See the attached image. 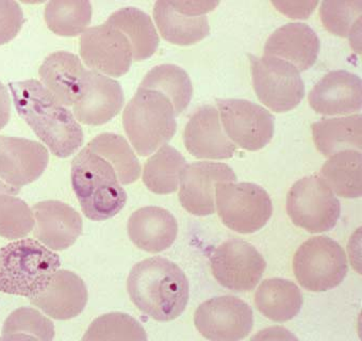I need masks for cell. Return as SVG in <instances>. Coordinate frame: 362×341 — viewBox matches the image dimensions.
<instances>
[{"label": "cell", "instance_id": "5b68a950", "mask_svg": "<svg viewBox=\"0 0 362 341\" xmlns=\"http://www.w3.org/2000/svg\"><path fill=\"white\" fill-rule=\"evenodd\" d=\"M123 125L134 151L146 157L172 140L177 130L176 115L161 92L139 88L125 107Z\"/></svg>", "mask_w": 362, "mask_h": 341}, {"label": "cell", "instance_id": "f35d334b", "mask_svg": "<svg viewBox=\"0 0 362 341\" xmlns=\"http://www.w3.org/2000/svg\"><path fill=\"white\" fill-rule=\"evenodd\" d=\"M170 5L174 8L175 11L182 16H204L208 12L214 11L220 3L218 1H170Z\"/></svg>", "mask_w": 362, "mask_h": 341}, {"label": "cell", "instance_id": "8d00e7d4", "mask_svg": "<svg viewBox=\"0 0 362 341\" xmlns=\"http://www.w3.org/2000/svg\"><path fill=\"white\" fill-rule=\"evenodd\" d=\"M24 23V13L16 1L0 0V45L11 42Z\"/></svg>", "mask_w": 362, "mask_h": 341}, {"label": "cell", "instance_id": "4316f807", "mask_svg": "<svg viewBox=\"0 0 362 341\" xmlns=\"http://www.w3.org/2000/svg\"><path fill=\"white\" fill-rule=\"evenodd\" d=\"M106 24L119 29L127 37L134 61L151 58L159 47V35L151 16L138 8H123L115 12Z\"/></svg>", "mask_w": 362, "mask_h": 341}, {"label": "cell", "instance_id": "836d02e7", "mask_svg": "<svg viewBox=\"0 0 362 341\" xmlns=\"http://www.w3.org/2000/svg\"><path fill=\"white\" fill-rule=\"evenodd\" d=\"M54 325L52 320L31 307H22L14 311L4 324L1 339H39L52 340L54 338Z\"/></svg>", "mask_w": 362, "mask_h": 341}, {"label": "cell", "instance_id": "2e32d148", "mask_svg": "<svg viewBox=\"0 0 362 341\" xmlns=\"http://www.w3.org/2000/svg\"><path fill=\"white\" fill-rule=\"evenodd\" d=\"M125 98L117 80L98 71H86L81 96L73 105V115L84 125H103L117 117Z\"/></svg>", "mask_w": 362, "mask_h": 341}, {"label": "cell", "instance_id": "7402d4cb", "mask_svg": "<svg viewBox=\"0 0 362 341\" xmlns=\"http://www.w3.org/2000/svg\"><path fill=\"white\" fill-rule=\"evenodd\" d=\"M127 229L136 248L156 254L173 245L178 233V223L168 210L147 206L130 216Z\"/></svg>", "mask_w": 362, "mask_h": 341}, {"label": "cell", "instance_id": "6da1fadb", "mask_svg": "<svg viewBox=\"0 0 362 341\" xmlns=\"http://www.w3.org/2000/svg\"><path fill=\"white\" fill-rule=\"evenodd\" d=\"M9 88L18 115L54 155L67 158L83 145L79 122L41 82H10Z\"/></svg>", "mask_w": 362, "mask_h": 341}, {"label": "cell", "instance_id": "4fadbf2b", "mask_svg": "<svg viewBox=\"0 0 362 341\" xmlns=\"http://www.w3.org/2000/svg\"><path fill=\"white\" fill-rule=\"evenodd\" d=\"M80 56L92 71L108 77L125 75L134 61L127 37L106 23L90 27L82 33Z\"/></svg>", "mask_w": 362, "mask_h": 341}, {"label": "cell", "instance_id": "f1b7e54d", "mask_svg": "<svg viewBox=\"0 0 362 341\" xmlns=\"http://www.w3.org/2000/svg\"><path fill=\"white\" fill-rule=\"evenodd\" d=\"M186 158L170 145L160 147L144 166L143 183L156 195H170L178 189Z\"/></svg>", "mask_w": 362, "mask_h": 341}, {"label": "cell", "instance_id": "74e56055", "mask_svg": "<svg viewBox=\"0 0 362 341\" xmlns=\"http://www.w3.org/2000/svg\"><path fill=\"white\" fill-rule=\"evenodd\" d=\"M271 4L288 18L306 20L315 11L319 1H272Z\"/></svg>", "mask_w": 362, "mask_h": 341}, {"label": "cell", "instance_id": "4dcf8cb0", "mask_svg": "<svg viewBox=\"0 0 362 341\" xmlns=\"http://www.w3.org/2000/svg\"><path fill=\"white\" fill-rule=\"evenodd\" d=\"M86 147L113 166L121 185L132 184L140 178V162L124 137L105 132L90 140Z\"/></svg>", "mask_w": 362, "mask_h": 341}, {"label": "cell", "instance_id": "d6986e66", "mask_svg": "<svg viewBox=\"0 0 362 341\" xmlns=\"http://www.w3.org/2000/svg\"><path fill=\"white\" fill-rule=\"evenodd\" d=\"M35 237L50 250H63L75 243L83 229L77 210L60 201H44L33 207Z\"/></svg>", "mask_w": 362, "mask_h": 341}, {"label": "cell", "instance_id": "9c48e42d", "mask_svg": "<svg viewBox=\"0 0 362 341\" xmlns=\"http://www.w3.org/2000/svg\"><path fill=\"white\" fill-rule=\"evenodd\" d=\"M287 212L296 226L311 233H325L336 226L341 205L319 175H310L298 180L290 189Z\"/></svg>", "mask_w": 362, "mask_h": 341}, {"label": "cell", "instance_id": "d4e9b609", "mask_svg": "<svg viewBox=\"0 0 362 341\" xmlns=\"http://www.w3.org/2000/svg\"><path fill=\"white\" fill-rule=\"evenodd\" d=\"M153 20L165 41L179 46L199 43L209 35L207 16H187L175 11L170 1L159 0L153 6Z\"/></svg>", "mask_w": 362, "mask_h": 341}, {"label": "cell", "instance_id": "52a82bcc", "mask_svg": "<svg viewBox=\"0 0 362 341\" xmlns=\"http://www.w3.org/2000/svg\"><path fill=\"white\" fill-rule=\"evenodd\" d=\"M216 200L223 224L243 235L260 231L273 214L269 193L252 183H221L216 185Z\"/></svg>", "mask_w": 362, "mask_h": 341}, {"label": "cell", "instance_id": "8992f818", "mask_svg": "<svg viewBox=\"0 0 362 341\" xmlns=\"http://www.w3.org/2000/svg\"><path fill=\"white\" fill-rule=\"evenodd\" d=\"M293 272L298 284L308 291H328L344 281L349 272L346 255L332 238L313 237L296 250Z\"/></svg>", "mask_w": 362, "mask_h": 341}, {"label": "cell", "instance_id": "484cf974", "mask_svg": "<svg viewBox=\"0 0 362 341\" xmlns=\"http://www.w3.org/2000/svg\"><path fill=\"white\" fill-rule=\"evenodd\" d=\"M361 115L344 117H323L311 126L317 151L332 157L345 149L361 151Z\"/></svg>", "mask_w": 362, "mask_h": 341}, {"label": "cell", "instance_id": "5bb4252c", "mask_svg": "<svg viewBox=\"0 0 362 341\" xmlns=\"http://www.w3.org/2000/svg\"><path fill=\"white\" fill-rule=\"evenodd\" d=\"M230 166L218 162H194L181 174L179 201L193 216H206L216 212V188L221 183H235Z\"/></svg>", "mask_w": 362, "mask_h": 341}, {"label": "cell", "instance_id": "9a60e30c", "mask_svg": "<svg viewBox=\"0 0 362 341\" xmlns=\"http://www.w3.org/2000/svg\"><path fill=\"white\" fill-rule=\"evenodd\" d=\"M49 162L48 149L37 141L0 136V180L18 189L41 178Z\"/></svg>", "mask_w": 362, "mask_h": 341}, {"label": "cell", "instance_id": "277c9868", "mask_svg": "<svg viewBox=\"0 0 362 341\" xmlns=\"http://www.w3.org/2000/svg\"><path fill=\"white\" fill-rule=\"evenodd\" d=\"M59 255L39 240L18 239L0 248V292L33 298L60 269Z\"/></svg>", "mask_w": 362, "mask_h": 341}, {"label": "cell", "instance_id": "7a4b0ae2", "mask_svg": "<svg viewBox=\"0 0 362 341\" xmlns=\"http://www.w3.org/2000/svg\"><path fill=\"white\" fill-rule=\"evenodd\" d=\"M130 300L145 315L159 322L184 313L190 296L188 277L175 262L151 258L132 267L127 279Z\"/></svg>", "mask_w": 362, "mask_h": 341}, {"label": "cell", "instance_id": "d6a6232c", "mask_svg": "<svg viewBox=\"0 0 362 341\" xmlns=\"http://www.w3.org/2000/svg\"><path fill=\"white\" fill-rule=\"evenodd\" d=\"M82 340H147V335L140 322L132 316L110 313L94 320Z\"/></svg>", "mask_w": 362, "mask_h": 341}, {"label": "cell", "instance_id": "ac0fdd59", "mask_svg": "<svg viewBox=\"0 0 362 341\" xmlns=\"http://www.w3.org/2000/svg\"><path fill=\"white\" fill-rule=\"evenodd\" d=\"M309 105L323 115H346L362 106V83L359 76L347 71H332L324 76L308 96Z\"/></svg>", "mask_w": 362, "mask_h": 341}, {"label": "cell", "instance_id": "7c38bea8", "mask_svg": "<svg viewBox=\"0 0 362 341\" xmlns=\"http://www.w3.org/2000/svg\"><path fill=\"white\" fill-rule=\"evenodd\" d=\"M194 324L199 334L209 340H241L252 332L254 313L237 296H216L199 305Z\"/></svg>", "mask_w": 362, "mask_h": 341}, {"label": "cell", "instance_id": "cb8c5ba5", "mask_svg": "<svg viewBox=\"0 0 362 341\" xmlns=\"http://www.w3.org/2000/svg\"><path fill=\"white\" fill-rule=\"evenodd\" d=\"M257 309L272 321H290L300 313L304 304L302 291L289 279H264L255 294Z\"/></svg>", "mask_w": 362, "mask_h": 341}, {"label": "cell", "instance_id": "ba28073f", "mask_svg": "<svg viewBox=\"0 0 362 341\" xmlns=\"http://www.w3.org/2000/svg\"><path fill=\"white\" fill-rule=\"evenodd\" d=\"M252 87L259 100L277 113L296 109L305 98V83L291 63L273 56H250Z\"/></svg>", "mask_w": 362, "mask_h": 341}, {"label": "cell", "instance_id": "8fae6325", "mask_svg": "<svg viewBox=\"0 0 362 341\" xmlns=\"http://www.w3.org/2000/svg\"><path fill=\"white\" fill-rule=\"evenodd\" d=\"M225 134L235 146L256 151L274 137L275 120L264 107L246 100H218Z\"/></svg>", "mask_w": 362, "mask_h": 341}, {"label": "cell", "instance_id": "44dd1931", "mask_svg": "<svg viewBox=\"0 0 362 341\" xmlns=\"http://www.w3.org/2000/svg\"><path fill=\"white\" fill-rule=\"evenodd\" d=\"M321 50L315 31L304 23H290L269 35L264 56L277 57L305 71L315 65Z\"/></svg>", "mask_w": 362, "mask_h": 341}, {"label": "cell", "instance_id": "f546056e", "mask_svg": "<svg viewBox=\"0 0 362 341\" xmlns=\"http://www.w3.org/2000/svg\"><path fill=\"white\" fill-rule=\"evenodd\" d=\"M141 89L161 92L172 103L175 115L184 112L193 96L190 76L182 67L175 64H161L151 69L141 82Z\"/></svg>", "mask_w": 362, "mask_h": 341}, {"label": "cell", "instance_id": "83f0119b", "mask_svg": "<svg viewBox=\"0 0 362 341\" xmlns=\"http://www.w3.org/2000/svg\"><path fill=\"white\" fill-rule=\"evenodd\" d=\"M361 166V151L345 149L329 158L319 176L338 197L357 199L362 195Z\"/></svg>", "mask_w": 362, "mask_h": 341}, {"label": "cell", "instance_id": "d590c367", "mask_svg": "<svg viewBox=\"0 0 362 341\" xmlns=\"http://www.w3.org/2000/svg\"><path fill=\"white\" fill-rule=\"evenodd\" d=\"M33 209L16 195H0V237L23 239L35 229Z\"/></svg>", "mask_w": 362, "mask_h": 341}, {"label": "cell", "instance_id": "ffe728a7", "mask_svg": "<svg viewBox=\"0 0 362 341\" xmlns=\"http://www.w3.org/2000/svg\"><path fill=\"white\" fill-rule=\"evenodd\" d=\"M84 282L69 270L54 273L47 287L30 299L31 304L56 320H69L83 311L88 302Z\"/></svg>", "mask_w": 362, "mask_h": 341}, {"label": "cell", "instance_id": "e0dca14e", "mask_svg": "<svg viewBox=\"0 0 362 341\" xmlns=\"http://www.w3.org/2000/svg\"><path fill=\"white\" fill-rule=\"evenodd\" d=\"M187 151L197 159H229L237 146L225 134L218 108L211 105L201 107L191 117L184 132Z\"/></svg>", "mask_w": 362, "mask_h": 341}, {"label": "cell", "instance_id": "1f68e13d", "mask_svg": "<svg viewBox=\"0 0 362 341\" xmlns=\"http://www.w3.org/2000/svg\"><path fill=\"white\" fill-rule=\"evenodd\" d=\"M45 22L48 28L59 37H76L88 29L92 20L90 1L60 0L46 5Z\"/></svg>", "mask_w": 362, "mask_h": 341}, {"label": "cell", "instance_id": "3957f363", "mask_svg": "<svg viewBox=\"0 0 362 341\" xmlns=\"http://www.w3.org/2000/svg\"><path fill=\"white\" fill-rule=\"evenodd\" d=\"M71 178L82 212L90 220H109L127 202L113 166L86 146L74 158Z\"/></svg>", "mask_w": 362, "mask_h": 341}, {"label": "cell", "instance_id": "e575fe53", "mask_svg": "<svg viewBox=\"0 0 362 341\" xmlns=\"http://www.w3.org/2000/svg\"><path fill=\"white\" fill-rule=\"evenodd\" d=\"M361 1H323L319 13L322 24L332 35L356 37L361 25Z\"/></svg>", "mask_w": 362, "mask_h": 341}, {"label": "cell", "instance_id": "60d3db41", "mask_svg": "<svg viewBox=\"0 0 362 341\" xmlns=\"http://www.w3.org/2000/svg\"><path fill=\"white\" fill-rule=\"evenodd\" d=\"M20 191L18 189L13 188V187L9 186V185L0 180V195H16L20 193Z\"/></svg>", "mask_w": 362, "mask_h": 341}, {"label": "cell", "instance_id": "ab89813d", "mask_svg": "<svg viewBox=\"0 0 362 341\" xmlns=\"http://www.w3.org/2000/svg\"><path fill=\"white\" fill-rule=\"evenodd\" d=\"M11 117V98L7 88L0 82V130L6 127Z\"/></svg>", "mask_w": 362, "mask_h": 341}, {"label": "cell", "instance_id": "30bf717a", "mask_svg": "<svg viewBox=\"0 0 362 341\" xmlns=\"http://www.w3.org/2000/svg\"><path fill=\"white\" fill-rule=\"evenodd\" d=\"M210 267L223 287L233 292H250L262 279L267 262L250 242L230 239L212 252Z\"/></svg>", "mask_w": 362, "mask_h": 341}, {"label": "cell", "instance_id": "603a6c76", "mask_svg": "<svg viewBox=\"0 0 362 341\" xmlns=\"http://www.w3.org/2000/svg\"><path fill=\"white\" fill-rule=\"evenodd\" d=\"M84 69L79 57L67 52L49 54L39 69L44 87L65 107H73L81 96Z\"/></svg>", "mask_w": 362, "mask_h": 341}]
</instances>
